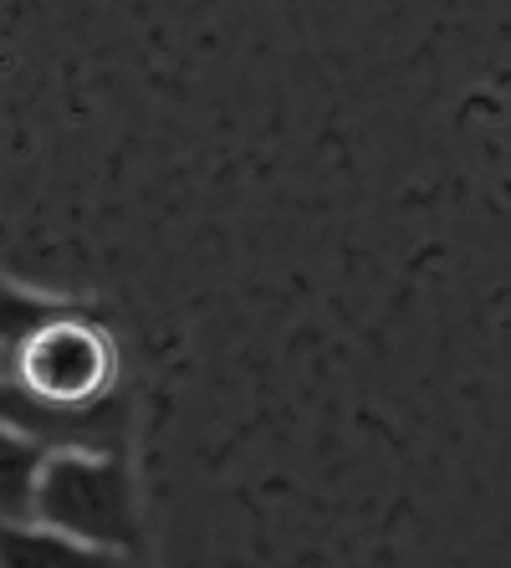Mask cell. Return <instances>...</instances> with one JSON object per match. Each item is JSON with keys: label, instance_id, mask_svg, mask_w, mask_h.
<instances>
[{"label": "cell", "instance_id": "obj_2", "mask_svg": "<svg viewBox=\"0 0 511 568\" xmlns=\"http://www.w3.org/2000/svg\"><path fill=\"white\" fill-rule=\"evenodd\" d=\"M0 379L47 410H92L119 395V344L103 317L82 303L16 348Z\"/></svg>", "mask_w": 511, "mask_h": 568}, {"label": "cell", "instance_id": "obj_1", "mask_svg": "<svg viewBox=\"0 0 511 568\" xmlns=\"http://www.w3.org/2000/svg\"><path fill=\"white\" fill-rule=\"evenodd\" d=\"M31 517L67 538L144 558V491L129 450H47Z\"/></svg>", "mask_w": 511, "mask_h": 568}, {"label": "cell", "instance_id": "obj_4", "mask_svg": "<svg viewBox=\"0 0 511 568\" xmlns=\"http://www.w3.org/2000/svg\"><path fill=\"white\" fill-rule=\"evenodd\" d=\"M78 297H62V292H41V287H27V282H11L0 277V369L16 358V348L37 338L47 323L57 317L78 313Z\"/></svg>", "mask_w": 511, "mask_h": 568}, {"label": "cell", "instance_id": "obj_5", "mask_svg": "<svg viewBox=\"0 0 511 568\" xmlns=\"http://www.w3.org/2000/svg\"><path fill=\"white\" fill-rule=\"evenodd\" d=\"M47 446L21 436L16 425H0V523H27L37 503V476Z\"/></svg>", "mask_w": 511, "mask_h": 568}, {"label": "cell", "instance_id": "obj_3", "mask_svg": "<svg viewBox=\"0 0 511 568\" xmlns=\"http://www.w3.org/2000/svg\"><path fill=\"white\" fill-rule=\"evenodd\" d=\"M0 568H144V558L67 538L27 517V523H0Z\"/></svg>", "mask_w": 511, "mask_h": 568}]
</instances>
